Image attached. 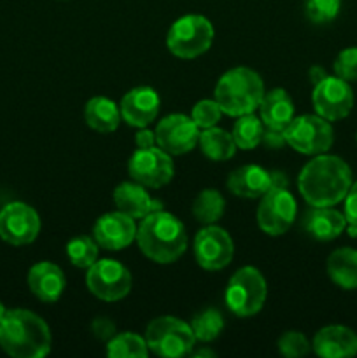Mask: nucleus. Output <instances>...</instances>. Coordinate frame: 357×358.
<instances>
[{
  "label": "nucleus",
  "mask_w": 357,
  "mask_h": 358,
  "mask_svg": "<svg viewBox=\"0 0 357 358\" xmlns=\"http://www.w3.org/2000/svg\"><path fill=\"white\" fill-rule=\"evenodd\" d=\"M354 178L349 164L338 156L318 154L303 166L298 189L310 206H335L343 201Z\"/></svg>",
  "instance_id": "obj_1"
},
{
  "label": "nucleus",
  "mask_w": 357,
  "mask_h": 358,
  "mask_svg": "<svg viewBox=\"0 0 357 358\" xmlns=\"http://www.w3.org/2000/svg\"><path fill=\"white\" fill-rule=\"evenodd\" d=\"M136 243L147 259L158 264H172L184 255L188 233L177 217L160 208L140 219Z\"/></svg>",
  "instance_id": "obj_2"
},
{
  "label": "nucleus",
  "mask_w": 357,
  "mask_h": 358,
  "mask_svg": "<svg viewBox=\"0 0 357 358\" xmlns=\"http://www.w3.org/2000/svg\"><path fill=\"white\" fill-rule=\"evenodd\" d=\"M48 324L28 310H7L0 322V348L14 358H42L51 352Z\"/></svg>",
  "instance_id": "obj_3"
},
{
  "label": "nucleus",
  "mask_w": 357,
  "mask_h": 358,
  "mask_svg": "<svg viewBox=\"0 0 357 358\" xmlns=\"http://www.w3.org/2000/svg\"><path fill=\"white\" fill-rule=\"evenodd\" d=\"M214 94L224 114L240 117L259 108L265 96V84L258 72L247 66H237L220 77Z\"/></svg>",
  "instance_id": "obj_4"
},
{
  "label": "nucleus",
  "mask_w": 357,
  "mask_h": 358,
  "mask_svg": "<svg viewBox=\"0 0 357 358\" xmlns=\"http://www.w3.org/2000/svg\"><path fill=\"white\" fill-rule=\"evenodd\" d=\"M214 41V27L205 16L188 14L175 21L167 35V45L177 58L192 59L206 52Z\"/></svg>",
  "instance_id": "obj_5"
},
{
  "label": "nucleus",
  "mask_w": 357,
  "mask_h": 358,
  "mask_svg": "<svg viewBox=\"0 0 357 358\" xmlns=\"http://www.w3.org/2000/svg\"><path fill=\"white\" fill-rule=\"evenodd\" d=\"M146 343L158 357L181 358L192 352L196 338L186 322L175 317H158L147 325Z\"/></svg>",
  "instance_id": "obj_6"
},
{
  "label": "nucleus",
  "mask_w": 357,
  "mask_h": 358,
  "mask_svg": "<svg viewBox=\"0 0 357 358\" xmlns=\"http://www.w3.org/2000/svg\"><path fill=\"white\" fill-rule=\"evenodd\" d=\"M266 280L261 271L252 266L238 269L226 287V306L237 317H254L266 301Z\"/></svg>",
  "instance_id": "obj_7"
},
{
  "label": "nucleus",
  "mask_w": 357,
  "mask_h": 358,
  "mask_svg": "<svg viewBox=\"0 0 357 358\" xmlns=\"http://www.w3.org/2000/svg\"><path fill=\"white\" fill-rule=\"evenodd\" d=\"M284 138L287 145L293 147L296 152L307 156H318L331 149L335 142L332 126L328 119L321 115H300L290 121L284 129Z\"/></svg>",
  "instance_id": "obj_8"
},
{
  "label": "nucleus",
  "mask_w": 357,
  "mask_h": 358,
  "mask_svg": "<svg viewBox=\"0 0 357 358\" xmlns=\"http://www.w3.org/2000/svg\"><path fill=\"white\" fill-rule=\"evenodd\" d=\"M86 285L94 297L114 303L132 290V273L114 259H102L88 268Z\"/></svg>",
  "instance_id": "obj_9"
},
{
  "label": "nucleus",
  "mask_w": 357,
  "mask_h": 358,
  "mask_svg": "<svg viewBox=\"0 0 357 358\" xmlns=\"http://www.w3.org/2000/svg\"><path fill=\"white\" fill-rule=\"evenodd\" d=\"M296 213L298 206L294 196L286 187H273L259 203L258 226L270 236H280L293 226Z\"/></svg>",
  "instance_id": "obj_10"
},
{
  "label": "nucleus",
  "mask_w": 357,
  "mask_h": 358,
  "mask_svg": "<svg viewBox=\"0 0 357 358\" xmlns=\"http://www.w3.org/2000/svg\"><path fill=\"white\" fill-rule=\"evenodd\" d=\"M130 177L144 187L160 189L174 178V161L160 147L139 149L128 161Z\"/></svg>",
  "instance_id": "obj_11"
},
{
  "label": "nucleus",
  "mask_w": 357,
  "mask_h": 358,
  "mask_svg": "<svg viewBox=\"0 0 357 358\" xmlns=\"http://www.w3.org/2000/svg\"><path fill=\"white\" fill-rule=\"evenodd\" d=\"M41 233V217L23 201L7 203L0 210V238L14 247L31 243Z\"/></svg>",
  "instance_id": "obj_12"
},
{
  "label": "nucleus",
  "mask_w": 357,
  "mask_h": 358,
  "mask_svg": "<svg viewBox=\"0 0 357 358\" xmlns=\"http://www.w3.org/2000/svg\"><path fill=\"white\" fill-rule=\"evenodd\" d=\"M314 108L321 117L328 121L345 119L354 108V91L346 80L338 76H328L314 86L312 93Z\"/></svg>",
  "instance_id": "obj_13"
},
{
  "label": "nucleus",
  "mask_w": 357,
  "mask_h": 358,
  "mask_svg": "<svg viewBox=\"0 0 357 358\" xmlns=\"http://www.w3.org/2000/svg\"><path fill=\"white\" fill-rule=\"evenodd\" d=\"M234 255V245L230 234L217 226H206L195 238L196 262L206 271L224 269Z\"/></svg>",
  "instance_id": "obj_14"
},
{
  "label": "nucleus",
  "mask_w": 357,
  "mask_h": 358,
  "mask_svg": "<svg viewBox=\"0 0 357 358\" xmlns=\"http://www.w3.org/2000/svg\"><path fill=\"white\" fill-rule=\"evenodd\" d=\"M154 135L160 149L170 156H181L195 149L200 140V128L192 117L184 114H172L161 119Z\"/></svg>",
  "instance_id": "obj_15"
},
{
  "label": "nucleus",
  "mask_w": 357,
  "mask_h": 358,
  "mask_svg": "<svg viewBox=\"0 0 357 358\" xmlns=\"http://www.w3.org/2000/svg\"><path fill=\"white\" fill-rule=\"evenodd\" d=\"M287 180L279 171H268L258 164H245L231 171L227 177V189L240 198H262L270 189L286 187Z\"/></svg>",
  "instance_id": "obj_16"
},
{
  "label": "nucleus",
  "mask_w": 357,
  "mask_h": 358,
  "mask_svg": "<svg viewBox=\"0 0 357 358\" xmlns=\"http://www.w3.org/2000/svg\"><path fill=\"white\" fill-rule=\"evenodd\" d=\"M93 238L105 250H122L136 240L135 219L119 210L105 213L94 224Z\"/></svg>",
  "instance_id": "obj_17"
},
{
  "label": "nucleus",
  "mask_w": 357,
  "mask_h": 358,
  "mask_svg": "<svg viewBox=\"0 0 357 358\" xmlns=\"http://www.w3.org/2000/svg\"><path fill=\"white\" fill-rule=\"evenodd\" d=\"M121 117L133 128H146L156 119L160 112V96L153 87H133L122 96Z\"/></svg>",
  "instance_id": "obj_18"
},
{
  "label": "nucleus",
  "mask_w": 357,
  "mask_h": 358,
  "mask_svg": "<svg viewBox=\"0 0 357 358\" xmlns=\"http://www.w3.org/2000/svg\"><path fill=\"white\" fill-rule=\"evenodd\" d=\"M312 348L322 358L356 357L357 334L345 325H328L315 334Z\"/></svg>",
  "instance_id": "obj_19"
},
{
  "label": "nucleus",
  "mask_w": 357,
  "mask_h": 358,
  "mask_svg": "<svg viewBox=\"0 0 357 358\" xmlns=\"http://www.w3.org/2000/svg\"><path fill=\"white\" fill-rule=\"evenodd\" d=\"M66 280L62 268L52 262H37L28 271V287L42 303H56L65 290Z\"/></svg>",
  "instance_id": "obj_20"
},
{
  "label": "nucleus",
  "mask_w": 357,
  "mask_h": 358,
  "mask_svg": "<svg viewBox=\"0 0 357 358\" xmlns=\"http://www.w3.org/2000/svg\"><path fill=\"white\" fill-rule=\"evenodd\" d=\"M345 215L332 206H312L303 217V229L318 241H331L345 231Z\"/></svg>",
  "instance_id": "obj_21"
},
{
  "label": "nucleus",
  "mask_w": 357,
  "mask_h": 358,
  "mask_svg": "<svg viewBox=\"0 0 357 358\" xmlns=\"http://www.w3.org/2000/svg\"><path fill=\"white\" fill-rule=\"evenodd\" d=\"M114 203L119 212L126 213L132 219H144L154 210H160V205L147 194L146 187L133 182H122L114 191Z\"/></svg>",
  "instance_id": "obj_22"
},
{
  "label": "nucleus",
  "mask_w": 357,
  "mask_h": 358,
  "mask_svg": "<svg viewBox=\"0 0 357 358\" xmlns=\"http://www.w3.org/2000/svg\"><path fill=\"white\" fill-rule=\"evenodd\" d=\"M259 110H261V121L262 124L273 131H282L290 124L294 119V103L290 96L287 94L286 90H272L270 93H265L261 103H259Z\"/></svg>",
  "instance_id": "obj_23"
},
{
  "label": "nucleus",
  "mask_w": 357,
  "mask_h": 358,
  "mask_svg": "<svg viewBox=\"0 0 357 358\" xmlns=\"http://www.w3.org/2000/svg\"><path fill=\"white\" fill-rule=\"evenodd\" d=\"M328 275L340 289H357V250L349 247L338 248L328 257Z\"/></svg>",
  "instance_id": "obj_24"
},
{
  "label": "nucleus",
  "mask_w": 357,
  "mask_h": 358,
  "mask_svg": "<svg viewBox=\"0 0 357 358\" xmlns=\"http://www.w3.org/2000/svg\"><path fill=\"white\" fill-rule=\"evenodd\" d=\"M84 119L88 126L98 133H112L121 122V110L112 100L105 96H94L84 107Z\"/></svg>",
  "instance_id": "obj_25"
},
{
  "label": "nucleus",
  "mask_w": 357,
  "mask_h": 358,
  "mask_svg": "<svg viewBox=\"0 0 357 358\" xmlns=\"http://www.w3.org/2000/svg\"><path fill=\"white\" fill-rule=\"evenodd\" d=\"M198 143L202 147V152L212 161L231 159L234 156V150H237L233 135H230L224 129L216 128V126L203 129L200 133Z\"/></svg>",
  "instance_id": "obj_26"
},
{
  "label": "nucleus",
  "mask_w": 357,
  "mask_h": 358,
  "mask_svg": "<svg viewBox=\"0 0 357 358\" xmlns=\"http://www.w3.org/2000/svg\"><path fill=\"white\" fill-rule=\"evenodd\" d=\"M224 208H226V203L216 189H205L192 201V215L198 222L206 224V226L217 222L223 217Z\"/></svg>",
  "instance_id": "obj_27"
},
{
  "label": "nucleus",
  "mask_w": 357,
  "mask_h": 358,
  "mask_svg": "<svg viewBox=\"0 0 357 358\" xmlns=\"http://www.w3.org/2000/svg\"><path fill=\"white\" fill-rule=\"evenodd\" d=\"M262 128L261 119L255 117L254 114H245L238 117V121L233 126V140L238 149L252 150L262 142Z\"/></svg>",
  "instance_id": "obj_28"
},
{
  "label": "nucleus",
  "mask_w": 357,
  "mask_h": 358,
  "mask_svg": "<svg viewBox=\"0 0 357 358\" xmlns=\"http://www.w3.org/2000/svg\"><path fill=\"white\" fill-rule=\"evenodd\" d=\"M149 355L146 338L132 334V332H122L114 336L107 343V357L111 358H146Z\"/></svg>",
  "instance_id": "obj_29"
},
{
  "label": "nucleus",
  "mask_w": 357,
  "mask_h": 358,
  "mask_svg": "<svg viewBox=\"0 0 357 358\" xmlns=\"http://www.w3.org/2000/svg\"><path fill=\"white\" fill-rule=\"evenodd\" d=\"M223 327H224L223 315H220L217 310H214V308H206V310H203L202 313L196 315L191 322L192 334H195V338L202 343L214 341V339L223 332Z\"/></svg>",
  "instance_id": "obj_30"
},
{
  "label": "nucleus",
  "mask_w": 357,
  "mask_h": 358,
  "mask_svg": "<svg viewBox=\"0 0 357 358\" xmlns=\"http://www.w3.org/2000/svg\"><path fill=\"white\" fill-rule=\"evenodd\" d=\"M66 255L76 268L88 269L97 262L98 243L94 238L76 236L66 243Z\"/></svg>",
  "instance_id": "obj_31"
},
{
  "label": "nucleus",
  "mask_w": 357,
  "mask_h": 358,
  "mask_svg": "<svg viewBox=\"0 0 357 358\" xmlns=\"http://www.w3.org/2000/svg\"><path fill=\"white\" fill-rule=\"evenodd\" d=\"M342 9V0H307L304 13L315 24H326L335 20Z\"/></svg>",
  "instance_id": "obj_32"
},
{
  "label": "nucleus",
  "mask_w": 357,
  "mask_h": 358,
  "mask_svg": "<svg viewBox=\"0 0 357 358\" xmlns=\"http://www.w3.org/2000/svg\"><path fill=\"white\" fill-rule=\"evenodd\" d=\"M279 350L284 357L298 358L308 355L312 350V345L308 343L304 334H301L298 331H289L286 334H282V338L279 339Z\"/></svg>",
  "instance_id": "obj_33"
},
{
  "label": "nucleus",
  "mask_w": 357,
  "mask_h": 358,
  "mask_svg": "<svg viewBox=\"0 0 357 358\" xmlns=\"http://www.w3.org/2000/svg\"><path fill=\"white\" fill-rule=\"evenodd\" d=\"M220 114L223 110L216 100H202L192 107L191 117L200 129H206L220 121Z\"/></svg>",
  "instance_id": "obj_34"
},
{
  "label": "nucleus",
  "mask_w": 357,
  "mask_h": 358,
  "mask_svg": "<svg viewBox=\"0 0 357 358\" xmlns=\"http://www.w3.org/2000/svg\"><path fill=\"white\" fill-rule=\"evenodd\" d=\"M332 69H335L336 76L346 83L357 80V48H346L340 51Z\"/></svg>",
  "instance_id": "obj_35"
},
{
  "label": "nucleus",
  "mask_w": 357,
  "mask_h": 358,
  "mask_svg": "<svg viewBox=\"0 0 357 358\" xmlns=\"http://www.w3.org/2000/svg\"><path fill=\"white\" fill-rule=\"evenodd\" d=\"M345 208H343V215H345L346 224L350 226H357V180L354 182L352 187L349 189L345 196Z\"/></svg>",
  "instance_id": "obj_36"
},
{
  "label": "nucleus",
  "mask_w": 357,
  "mask_h": 358,
  "mask_svg": "<svg viewBox=\"0 0 357 358\" xmlns=\"http://www.w3.org/2000/svg\"><path fill=\"white\" fill-rule=\"evenodd\" d=\"M91 331H93V334L97 336L98 339H102V341H108V339L115 336V325L114 322L108 320V318L100 317L93 320V324H91Z\"/></svg>",
  "instance_id": "obj_37"
},
{
  "label": "nucleus",
  "mask_w": 357,
  "mask_h": 358,
  "mask_svg": "<svg viewBox=\"0 0 357 358\" xmlns=\"http://www.w3.org/2000/svg\"><path fill=\"white\" fill-rule=\"evenodd\" d=\"M262 142L270 147V149H280L282 145H286V138H284L282 131H273V129H265L262 133Z\"/></svg>",
  "instance_id": "obj_38"
},
{
  "label": "nucleus",
  "mask_w": 357,
  "mask_h": 358,
  "mask_svg": "<svg viewBox=\"0 0 357 358\" xmlns=\"http://www.w3.org/2000/svg\"><path fill=\"white\" fill-rule=\"evenodd\" d=\"M135 143L139 149H149V147H154V143H156V135L150 129L140 128V131L135 136Z\"/></svg>",
  "instance_id": "obj_39"
},
{
  "label": "nucleus",
  "mask_w": 357,
  "mask_h": 358,
  "mask_svg": "<svg viewBox=\"0 0 357 358\" xmlns=\"http://www.w3.org/2000/svg\"><path fill=\"white\" fill-rule=\"evenodd\" d=\"M308 77H310L312 84H314V86H315V84H318L322 79H326V77H328V72H326V70L322 69V66L314 65L310 69V73H308Z\"/></svg>",
  "instance_id": "obj_40"
},
{
  "label": "nucleus",
  "mask_w": 357,
  "mask_h": 358,
  "mask_svg": "<svg viewBox=\"0 0 357 358\" xmlns=\"http://www.w3.org/2000/svg\"><path fill=\"white\" fill-rule=\"evenodd\" d=\"M6 308H4V304L0 303V322H2V318H4V315H6Z\"/></svg>",
  "instance_id": "obj_41"
},
{
  "label": "nucleus",
  "mask_w": 357,
  "mask_h": 358,
  "mask_svg": "<svg viewBox=\"0 0 357 358\" xmlns=\"http://www.w3.org/2000/svg\"><path fill=\"white\" fill-rule=\"evenodd\" d=\"M356 140H357V135H356Z\"/></svg>",
  "instance_id": "obj_42"
}]
</instances>
